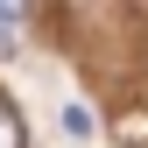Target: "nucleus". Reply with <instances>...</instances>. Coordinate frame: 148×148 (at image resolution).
<instances>
[{
  "label": "nucleus",
  "instance_id": "nucleus-1",
  "mask_svg": "<svg viewBox=\"0 0 148 148\" xmlns=\"http://www.w3.org/2000/svg\"><path fill=\"white\" fill-rule=\"evenodd\" d=\"M0 148H21V120H14L7 99H0Z\"/></svg>",
  "mask_w": 148,
  "mask_h": 148
},
{
  "label": "nucleus",
  "instance_id": "nucleus-2",
  "mask_svg": "<svg viewBox=\"0 0 148 148\" xmlns=\"http://www.w3.org/2000/svg\"><path fill=\"white\" fill-rule=\"evenodd\" d=\"M28 14V0H0V21H21Z\"/></svg>",
  "mask_w": 148,
  "mask_h": 148
}]
</instances>
